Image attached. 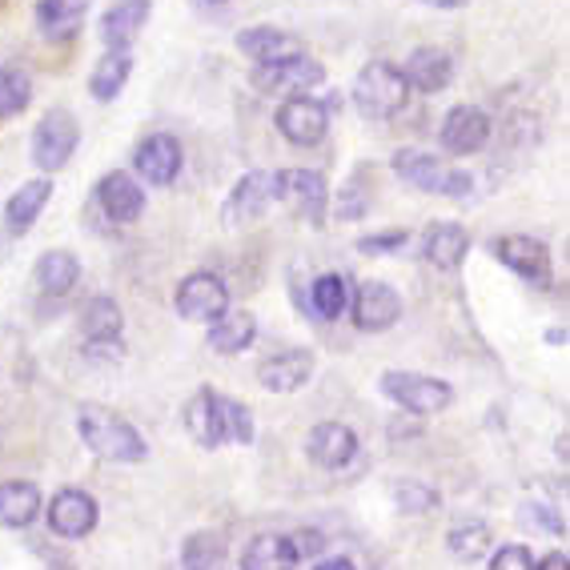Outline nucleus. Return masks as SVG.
I'll return each instance as SVG.
<instances>
[{
	"instance_id": "obj_1",
	"label": "nucleus",
	"mask_w": 570,
	"mask_h": 570,
	"mask_svg": "<svg viewBox=\"0 0 570 570\" xmlns=\"http://www.w3.org/2000/svg\"><path fill=\"white\" fill-rule=\"evenodd\" d=\"M77 434H81V442L97 459L112 462V466H132V462L149 459V446H145V439L137 434V426L109 406H81V414H77Z\"/></svg>"
},
{
	"instance_id": "obj_2",
	"label": "nucleus",
	"mask_w": 570,
	"mask_h": 570,
	"mask_svg": "<svg viewBox=\"0 0 570 570\" xmlns=\"http://www.w3.org/2000/svg\"><path fill=\"white\" fill-rule=\"evenodd\" d=\"M410 92L414 89H410L406 72L397 69V65L370 61L354 81V105L370 121H390V117H397L410 105Z\"/></svg>"
},
{
	"instance_id": "obj_3",
	"label": "nucleus",
	"mask_w": 570,
	"mask_h": 570,
	"mask_svg": "<svg viewBox=\"0 0 570 570\" xmlns=\"http://www.w3.org/2000/svg\"><path fill=\"white\" fill-rule=\"evenodd\" d=\"M394 174L406 185L422 189V194H439V197H466L474 189V177L462 174V169H450L442 165V157L422 154V149H402V154L390 157Z\"/></svg>"
},
{
	"instance_id": "obj_4",
	"label": "nucleus",
	"mask_w": 570,
	"mask_h": 570,
	"mask_svg": "<svg viewBox=\"0 0 570 570\" xmlns=\"http://www.w3.org/2000/svg\"><path fill=\"white\" fill-rule=\"evenodd\" d=\"M81 145V125L69 109H49L32 129V165L41 174H61Z\"/></svg>"
},
{
	"instance_id": "obj_5",
	"label": "nucleus",
	"mask_w": 570,
	"mask_h": 570,
	"mask_svg": "<svg viewBox=\"0 0 570 570\" xmlns=\"http://www.w3.org/2000/svg\"><path fill=\"white\" fill-rule=\"evenodd\" d=\"M377 386H382V394H386L397 410H406V414H417V417L442 414V410L454 402V386L442 382V377H426V374L390 370V374H382Z\"/></svg>"
},
{
	"instance_id": "obj_6",
	"label": "nucleus",
	"mask_w": 570,
	"mask_h": 570,
	"mask_svg": "<svg viewBox=\"0 0 570 570\" xmlns=\"http://www.w3.org/2000/svg\"><path fill=\"white\" fill-rule=\"evenodd\" d=\"M249 81L257 92H309L326 85V65L309 52H289L277 61H257Z\"/></svg>"
},
{
	"instance_id": "obj_7",
	"label": "nucleus",
	"mask_w": 570,
	"mask_h": 570,
	"mask_svg": "<svg viewBox=\"0 0 570 570\" xmlns=\"http://www.w3.org/2000/svg\"><path fill=\"white\" fill-rule=\"evenodd\" d=\"M277 132L285 141L297 145V149H314V145L326 141L330 132V109L326 101H317L309 92H289L282 105H277Z\"/></svg>"
},
{
	"instance_id": "obj_8",
	"label": "nucleus",
	"mask_w": 570,
	"mask_h": 570,
	"mask_svg": "<svg viewBox=\"0 0 570 570\" xmlns=\"http://www.w3.org/2000/svg\"><path fill=\"white\" fill-rule=\"evenodd\" d=\"M490 254L499 257V262L507 265L519 282L539 285V289H547L550 277H554V257H550V245L539 242V237H527V234L494 237V242H490Z\"/></svg>"
},
{
	"instance_id": "obj_9",
	"label": "nucleus",
	"mask_w": 570,
	"mask_h": 570,
	"mask_svg": "<svg viewBox=\"0 0 570 570\" xmlns=\"http://www.w3.org/2000/svg\"><path fill=\"white\" fill-rule=\"evenodd\" d=\"M174 306L185 322L209 326L214 317H222L225 309H229V289H225V282L217 274L197 269V274L181 277V285H177V294H174Z\"/></svg>"
},
{
	"instance_id": "obj_10",
	"label": "nucleus",
	"mask_w": 570,
	"mask_h": 570,
	"mask_svg": "<svg viewBox=\"0 0 570 570\" xmlns=\"http://www.w3.org/2000/svg\"><path fill=\"white\" fill-rule=\"evenodd\" d=\"M350 314L362 334H386L402 322V294L386 282H362L350 297Z\"/></svg>"
},
{
	"instance_id": "obj_11",
	"label": "nucleus",
	"mask_w": 570,
	"mask_h": 570,
	"mask_svg": "<svg viewBox=\"0 0 570 570\" xmlns=\"http://www.w3.org/2000/svg\"><path fill=\"white\" fill-rule=\"evenodd\" d=\"M49 530L57 539H89L97 522H101V507L92 499L89 490L65 487L49 499Z\"/></svg>"
},
{
	"instance_id": "obj_12",
	"label": "nucleus",
	"mask_w": 570,
	"mask_h": 570,
	"mask_svg": "<svg viewBox=\"0 0 570 570\" xmlns=\"http://www.w3.org/2000/svg\"><path fill=\"white\" fill-rule=\"evenodd\" d=\"M277 202H289L309 225H322L330 214V185L317 169H282L277 174Z\"/></svg>"
},
{
	"instance_id": "obj_13",
	"label": "nucleus",
	"mask_w": 570,
	"mask_h": 570,
	"mask_svg": "<svg viewBox=\"0 0 570 570\" xmlns=\"http://www.w3.org/2000/svg\"><path fill=\"white\" fill-rule=\"evenodd\" d=\"M185 149L174 132H149L137 154H132V169L137 177H145V185H174L181 177Z\"/></svg>"
},
{
	"instance_id": "obj_14",
	"label": "nucleus",
	"mask_w": 570,
	"mask_h": 570,
	"mask_svg": "<svg viewBox=\"0 0 570 570\" xmlns=\"http://www.w3.org/2000/svg\"><path fill=\"white\" fill-rule=\"evenodd\" d=\"M92 197H97V209L112 225H132L145 217V185L132 174H121V169L105 174L97 181V189H92Z\"/></svg>"
},
{
	"instance_id": "obj_15",
	"label": "nucleus",
	"mask_w": 570,
	"mask_h": 570,
	"mask_svg": "<svg viewBox=\"0 0 570 570\" xmlns=\"http://www.w3.org/2000/svg\"><path fill=\"white\" fill-rule=\"evenodd\" d=\"M439 141L450 157L482 154V149L490 145V117L479 109V105H454L439 129Z\"/></svg>"
},
{
	"instance_id": "obj_16",
	"label": "nucleus",
	"mask_w": 570,
	"mask_h": 570,
	"mask_svg": "<svg viewBox=\"0 0 570 570\" xmlns=\"http://www.w3.org/2000/svg\"><path fill=\"white\" fill-rule=\"evenodd\" d=\"M314 366H317L314 350H306V346L277 350V354H269L262 366H257V382H262V390H269V394H297V390L314 377Z\"/></svg>"
},
{
	"instance_id": "obj_17",
	"label": "nucleus",
	"mask_w": 570,
	"mask_h": 570,
	"mask_svg": "<svg viewBox=\"0 0 570 570\" xmlns=\"http://www.w3.org/2000/svg\"><path fill=\"white\" fill-rule=\"evenodd\" d=\"M277 202V174H262V169H254V174H245L242 181L234 185V194L225 197V225L229 229H242V225L257 222V217L269 209V205Z\"/></svg>"
},
{
	"instance_id": "obj_18",
	"label": "nucleus",
	"mask_w": 570,
	"mask_h": 570,
	"mask_svg": "<svg viewBox=\"0 0 570 570\" xmlns=\"http://www.w3.org/2000/svg\"><path fill=\"white\" fill-rule=\"evenodd\" d=\"M52 194H57V185H52V174L45 177H32V181L17 185V194L4 202V217H0V225H4V234L9 237H24L32 229V225L41 222V214L49 209Z\"/></svg>"
},
{
	"instance_id": "obj_19",
	"label": "nucleus",
	"mask_w": 570,
	"mask_h": 570,
	"mask_svg": "<svg viewBox=\"0 0 570 570\" xmlns=\"http://www.w3.org/2000/svg\"><path fill=\"white\" fill-rule=\"evenodd\" d=\"M306 454L317 470L337 474V470H346L357 459V434L346 422H317L306 439Z\"/></svg>"
},
{
	"instance_id": "obj_20",
	"label": "nucleus",
	"mask_w": 570,
	"mask_h": 570,
	"mask_svg": "<svg viewBox=\"0 0 570 570\" xmlns=\"http://www.w3.org/2000/svg\"><path fill=\"white\" fill-rule=\"evenodd\" d=\"M154 12V0H112L101 17V41L105 49H132L141 37L145 21Z\"/></svg>"
},
{
	"instance_id": "obj_21",
	"label": "nucleus",
	"mask_w": 570,
	"mask_h": 570,
	"mask_svg": "<svg viewBox=\"0 0 570 570\" xmlns=\"http://www.w3.org/2000/svg\"><path fill=\"white\" fill-rule=\"evenodd\" d=\"M185 430L194 434L197 446L217 450L225 446V426H222V394L214 386H202L189 402H185Z\"/></svg>"
},
{
	"instance_id": "obj_22",
	"label": "nucleus",
	"mask_w": 570,
	"mask_h": 570,
	"mask_svg": "<svg viewBox=\"0 0 570 570\" xmlns=\"http://www.w3.org/2000/svg\"><path fill=\"white\" fill-rule=\"evenodd\" d=\"M470 254V234L466 225L459 222H434L422 237V257H426L434 269H459Z\"/></svg>"
},
{
	"instance_id": "obj_23",
	"label": "nucleus",
	"mask_w": 570,
	"mask_h": 570,
	"mask_svg": "<svg viewBox=\"0 0 570 570\" xmlns=\"http://www.w3.org/2000/svg\"><path fill=\"white\" fill-rule=\"evenodd\" d=\"M406 81L417 92H442L454 81V57L446 49H434V45H422V49L410 52L406 61Z\"/></svg>"
},
{
	"instance_id": "obj_24",
	"label": "nucleus",
	"mask_w": 570,
	"mask_h": 570,
	"mask_svg": "<svg viewBox=\"0 0 570 570\" xmlns=\"http://www.w3.org/2000/svg\"><path fill=\"white\" fill-rule=\"evenodd\" d=\"M257 342V317L249 309H225L209 322V350L222 357H237Z\"/></svg>"
},
{
	"instance_id": "obj_25",
	"label": "nucleus",
	"mask_w": 570,
	"mask_h": 570,
	"mask_svg": "<svg viewBox=\"0 0 570 570\" xmlns=\"http://www.w3.org/2000/svg\"><path fill=\"white\" fill-rule=\"evenodd\" d=\"M41 510H45V499L37 482H24V479L0 482V527L24 530L37 522Z\"/></svg>"
},
{
	"instance_id": "obj_26",
	"label": "nucleus",
	"mask_w": 570,
	"mask_h": 570,
	"mask_svg": "<svg viewBox=\"0 0 570 570\" xmlns=\"http://www.w3.org/2000/svg\"><path fill=\"white\" fill-rule=\"evenodd\" d=\"M32 282H37V289L45 297H69L77 289V282H81V262L69 249H49L32 265Z\"/></svg>"
},
{
	"instance_id": "obj_27",
	"label": "nucleus",
	"mask_w": 570,
	"mask_h": 570,
	"mask_svg": "<svg viewBox=\"0 0 570 570\" xmlns=\"http://www.w3.org/2000/svg\"><path fill=\"white\" fill-rule=\"evenodd\" d=\"M89 4L92 0H37V29L57 45L72 41L81 32Z\"/></svg>"
},
{
	"instance_id": "obj_28",
	"label": "nucleus",
	"mask_w": 570,
	"mask_h": 570,
	"mask_svg": "<svg viewBox=\"0 0 570 570\" xmlns=\"http://www.w3.org/2000/svg\"><path fill=\"white\" fill-rule=\"evenodd\" d=\"M129 72H132V57L129 49H109L101 57V61L92 65L89 72V92H92V101H117L125 92V85H129Z\"/></svg>"
},
{
	"instance_id": "obj_29",
	"label": "nucleus",
	"mask_w": 570,
	"mask_h": 570,
	"mask_svg": "<svg viewBox=\"0 0 570 570\" xmlns=\"http://www.w3.org/2000/svg\"><path fill=\"white\" fill-rule=\"evenodd\" d=\"M289 567H302L289 534H257L242 550V570H289Z\"/></svg>"
},
{
	"instance_id": "obj_30",
	"label": "nucleus",
	"mask_w": 570,
	"mask_h": 570,
	"mask_svg": "<svg viewBox=\"0 0 570 570\" xmlns=\"http://www.w3.org/2000/svg\"><path fill=\"white\" fill-rule=\"evenodd\" d=\"M237 49L249 57V61H277V57H289V52H302V41H297L294 32L285 29H245L237 32Z\"/></svg>"
},
{
	"instance_id": "obj_31",
	"label": "nucleus",
	"mask_w": 570,
	"mask_h": 570,
	"mask_svg": "<svg viewBox=\"0 0 570 570\" xmlns=\"http://www.w3.org/2000/svg\"><path fill=\"white\" fill-rule=\"evenodd\" d=\"M81 330L89 342H121L125 334V314L117 306V297L97 294L89 306L81 309Z\"/></svg>"
},
{
	"instance_id": "obj_32",
	"label": "nucleus",
	"mask_w": 570,
	"mask_h": 570,
	"mask_svg": "<svg viewBox=\"0 0 570 570\" xmlns=\"http://www.w3.org/2000/svg\"><path fill=\"white\" fill-rule=\"evenodd\" d=\"M490 542H494V534H490L487 519H454V527L446 530V550L454 559H487Z\"/></svg>"
},
{
	"instance_id": "obj_33",
	"label": "nucleus",
	"mask_w": 570,
	"mask_h": 570,
	"mask_svg": "<svg viewBox=\"0 0 570 570\" xmlns=\"http://www.w3.org/2000/svg\"><path fill=\"white\" fill-rule=\"evenodd\" d=\"M350 306V285L342 274H322L314 285H309V314L317 322H337Z\"/></svg>"
},
{
	"instance_id": "obj_34",
	"label": "nucleus",
	"mask_w": 570,
	"mask_h": 570,
	"mask_svg": "<svg viewBox=\"0 0 570 570\" xmlns=\"http://www.w3.org/2000/svg\"><path fill=\"white\" fill-rule=\"evenodd\" d=\"M225 559H229V539H225L222 530H194L181 547V567L185 570L222 567Z\"/></svg>"
},
{
	"instance_id": "obj_35",
	"label": "nucleus",
	"mask_w": 570,
	"mask_h": 570,
	"mask_svg": "<svg viewBox=\"0 0 570 570\" xmlns=\"http://www.w3.org/2000/svg\"><path fill=\"white\" fill-rule=\"evenodd\" d=\"M32 105V77L24 65H0V121L21 117Z\"/></svg>"
},
{
	"instance_id": "obj_36",
	"label": "nucleus",
	"mask_w": 570,
	"mask_h": 570,
	"mask_svg": "<svg viewBox=\"0 0 570 570\" xmlns=\"http://www.w3.org/2000/svg\"><path fill=\"white\" fill-rule=\"evenodd\" d=\"M222 426H225V442H234V446H254L257 422H254V410L245 406V402L222 394Z\"/></svg>"
},
{
	"instance_id": "obj_37",
	"label": "nucleus",
	"mask_w": 570,
	"mask_h": 570,
	"mask_svg": "<svg viewBox=\"0 0 570 570\" xmlns=\"http://www.w3.org/2000/svg\"><path fill=\"white\" fill-rule=\"evenodd\" d=\"M439 490L426 487V482H414V479H402L394 482V507L402 514H430V510H439Z\"/></svg>"
},
{
	"instance_id": "obj_38",
	"label": "nucleus",
	"mask_w": 570,
	"mask_h": 570,
	"mask_svg": "<svg viewBox=\"0 0 570 570\" xmlns=\"http://www.w3.org/2000/svg\"><path fill=\"white\" fill-rule=\"evenodd\" d=\"M366 209H370V194L362 189V177H350L337 189V202H334L337 222H357V217H366Z\"/></svg>"
},
{
	"instance_id": "obj_39",
	"label": "nucleus",
	"mask_w": 570,
	"mask_h": 570,
	"mask_svg": "<svg viewBox=\"0 0 570 570\" xmlns=\"http://www.w3.org/2000/svg\"><path fill=\"white\" fill-rule=\"evenodd\" d=\"M519 522L522 527H530V530H539V534H567V522L554 514V510L547 507V502H522L519 507Z\"/></svg>"
},
{
	"instance_id": "obj_40",
	"label": "nucleus",
	"mask_w": 570,
	"mask_h": 570,
	"mask_svg": "<svg viewBox=\"0 0 570 570\" xmlns=\"http://www.w3.org/2000/svg\"><path fill=\"white\" fill-rule=\"evenodd\" d=\"M410 242L406 229H382V234H370L357 242V254H366V257H390V254H402Z\"/></svg>"
},
{
	"instance_id": "obj_41",
	"label": "nucleus",
	"mask_w": 570,
	"mask_h": 570,
	"mask_svg": "<svg viewBox=\"0 0 570 570\" xmlns=\"http://www.w3.org/2000/svg\"><path fill=\"white\" fill-rule=\"evenodd\" d=\"M490 570H530L534 567V554H530V547H522V542H510V547H499V550H487Z\"/></svg>"
},
{
	"instance_id": "obj_42",
	"label": "nucleus",
	"mask_w": 570,
	"mask_h": 570,
	"mask_svg": "<svg viewBox=\"0 0 570 570\" xmlns=\"http://www.w3.org/2000/svg\"><path fill=\"white\" fill-rule=\"evenodd\" d=\"M289 542H294L297 559L302 562H314L322 550H326V539H322V530H297V534H289Z\"/></svg>"
},
{
	"instance_id": "obj_43",
	"label": "nucleus",
	"mask_w": 570,
	"mask_h": 570,
	"mask_svg": "<svg viewBox=\"0 0 570 570\" xmlns=\"http://www.w3.org/2000/svg\"><path fill=\"white\" fill-rule=\"evenodd\" d=\"M309 567H317V570H354L357 562L350 559V554H326V550H322V554H317Z\"/></svg>"
},
{
	"instance_id": "obj_44",
	"label": "nucleus",
	"mask_w": 570,
	"mask_h": 570,
	"mask_svg": "<svg viewBox=\"0 0 570 570\" xmlns=\"http://www.w3.org/2000/svg\"><path fill=\"white\" fill-rule=\"evenodd\" d=\"M539 570H567L570 559H567V550H554V554H547L542 562H534Z\"/></svg>"
},
{
	"instance_id": "obj_45",
	"label": "nucleus",
	"mask_w": 570,
	"mask_h": 570,
	"mask_svg": "<svg viewBox=\"0 0 570 570\" xmlns=\"http://www.w3.org/2000/svg\"><path fill=\"white\" fill-rule=\"evenodd\" d=\"M417 4H426V9H466L470 0H417Z\"/></svg>"
},
{
	"instance_id": "obj_46",
	"label": "nucleus",
	"mask_w": 570,
	"mask_h": 570,
	"mask_svg": "<svg viewBox=\"0 0 570 570\" xmlns=\"http://www.w3.org/2000/svg\"><path fill=\"white\" fill-rule=\"evenodd\" d=\"M547 342H550V346H567V326H562V330H550Z\"/></svg>"
},
{
	"instance_id": "obj_47",
	"label": "nucleus",
	"mask_w": 570,
	"mask_h": 570,
	"mask_svg": "<svg viewBox=\"0 0 570 570\" xmlns=\"http://www.w3.org/2000/svg\"><path fill=\"white\" fill-rule=\"evenodd\" d=\"M209 4H222V0H209Z\"/></svg>"
}]
</instances>
